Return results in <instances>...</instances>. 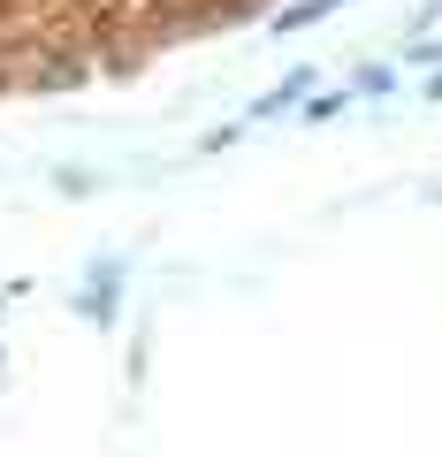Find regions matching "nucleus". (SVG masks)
<instances>
[{"mask_svg":"<svg viewBox=\"0 0 442 457\" xmlns=\"http://www.w3.org/2000/svg\"><path fill=\"white\" fill-rule=\"evenodd\" d=\"M252 0H0V92L115 69L198 23H229Z\"/></svg>","mask_w":442,"mask_h":457,"instance_id":"obj_1","label":"nucleus"}]
</instances>
